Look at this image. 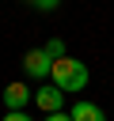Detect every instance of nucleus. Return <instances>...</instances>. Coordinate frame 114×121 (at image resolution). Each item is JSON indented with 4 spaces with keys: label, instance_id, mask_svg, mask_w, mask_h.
Wrapping results in <instances>:
<instances>
[{
    "label": "nucleus",
    "instance_id": "0eeeda50",
    "mask_svg": "<svg viewBox=\"0 0 114 121\" xmlns=\"http://www.w3.org/2000/svg\"><path fill=\"white\" fill-rule=\"evenodd\" d=\"M57 4H61V0H30L34 11H57Z\"/></svg>",
    "mask_w": 114,
    "mask_h": 121
},
{
    "label": "nucleus",
    "instance_id": "20e7f679",
    "mask_svg": "<svg viewBox=\"0 0 114 121\" xmlns=\"http://www.w3.org/2000/svg\"><path fill=\"white\" fill-rule=\"evenodd\" d=\"M30 98H34V95H30V87H23V83H8V87H4V106H8V110H23Z\"/></svg>",
    "mask_w": 114,
    "mask_h": 121
},
{
    "label": "nucleus",
    "instance_id": "6e6552de",
    "mask_svg": "<svg viewBox=\"0 0 114 121\" xmlns=\"http://www.w3.org/2000/svg\"><path fill=\"white\" fill-rule=\"evenodd\" d=\"M4 121H30V117H27L23 110H8V113H4Z\"/></svg>",
    "mask_w": 114,
    "mask_h": 121
},
{
    "label": "nucleus",
    "instance_id": "9d476101",
    "mask_svg": "<svg viewBox=\"0 0 114 121\" xmlns=\"http://www.w3.org/2000/svg\"><path fill=\"white\" fill-rule=\"evenodd\" d=\"M27 4H30V0H27Z\"/></svg>",
    "mask_w": 114,
    "mask_h": 121
},
{
    "label": "nucleus",
    "instance_id": "7ed1b4c3",
    "mask_svg": "<svg viewBox=\"0 0 114 121\" xmlns=\"http://www.w3.org/2000/svg\"><path fill=\"white\" fill-rule=\"evenodd\" d=\"M34 102H38L42 113H61V106H65V91H61L57 83H42V87L34 91Z\"/></svg>",
    "mask_w": 114,
    "mask_h": 121
},
{
    "label": "nucleus",
    "instance_id": "423d86ee",
    "mask_svg": "<svg viewBox=\"0 0 114 121\" xmlns=\"http://www.w3.org/2000/svg\"><path fill=\"white\" fill-rule=\"evenodd\" d=\"M42 49H46V53H49L53 60H61V57H68V53H65V42H61V38H49V42H46Z\"/></svg>",
    "mask_w": 114,
    "mask_h": 121
},
{
    "label": "nucleus",
    "instance_id": "f257e3e1",
    "mask_svg": "<svg viewBox=\"0 0 114 121\" xmlns=\"http://www.w3.org/2000/svg\"><path fill=\"white\" fill-rule=\"evenodd\" d=\"M87 64L84 60H76V57H61V60H53V68H49V83H57L65 95H72V91H84L87 87Z\"/></svg>",
    "mask_w": 114,
    "mask_h": 121
},
{
    "label": "nucleus",
    "instance_id": "39448f33",
    "mask_svg": "<svg viewBox=\"0 0 114 121\" xmlns=\"http://www.w3.org/2000/svg\"><path fill=\"white\" fill-rule=\"evenodd\" d=\"M68 117H72V121H106V113H103L95 102H84V98L68 110Z\"/></svg>",
    "mask_w": 114,
    "mask_h": 121
},
{
    "label": "nucleus",
    "instance_id": "1a4fd4ad",
    "mask_svg": "<svg viewBox=\"0 0 114 121\" xmlns=\"http://www.w3.org/2000/svg\"><path fill=\"white\" fill-rule=\"evenodd\" d=\"M46 121H72V117H68V113L61 110V113H46Z\"/></svg>",
    "mask_w": 114,
    "mask_h": 121
},
{
    "label": "nucleus",
    "instance_id": "f03ea898",
    "mask_svg": "<svg viewBox=\"0 0 114 121\" xmlns=\"http://www.w3.org/2000/svg\"><path fill=\"white\" fill-rule=\"evenodd\" d=\"M23 68H27L30 79H46L49 68H53V57H49L46 49H27V53H23Z\"/></svg>",
    "mask_w": 114,
    "mask_h": 121
}]
</instances>
